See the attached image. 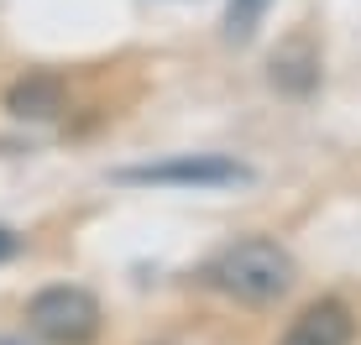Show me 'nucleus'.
<instances>
[{"label": "nucleus", "mask_w": 361, "mask_h": 345, "mask_svg": "<svg viewBox=\"0 0 361 345\" xmlns=\"http://www.w3.org/2000/svg\"><path fill=\"white\" fill-rule=\"evenodd\" d=\"M199 277H204L215 293L235 299V303L267 309V303H278L283 293L293 288L298 267H293V256L283 251L278 241H267V236H246V241L220 246V251L204 262V272H199Z\"/></svg>", "instance_id": "nucleus-1"}, {"label": "nucleus", "mask_w": 361, "mask_h": 345, "mask_svg": "<svg viewBox=\"0 0 361 345\" xmlns=\"http://www.w3.org/2000/svg\"><path fill=\"white\" fill-rule=\"evenodd\" d=\"M27 325H32V335L47 340V345H94L99 325H105V314H99V299H94L90 288L58 282V288L32 293Z\"/></svg>", "instance_id": "nucleus-2"}, {"label": "nucleus", "mask_w": 361, "mask_h": 345, "mask_svg": "<svg viewBox=\"0 0 361 345\" xmlns=\"http://www.w3.org/2000/svg\"><path fill=\"white\" fill-rule=\"evenodd\" d=\"M121 183H152V189H226V183H246L252 172L231 157H168V163H147V168H121Z\"/></svg>", "instance_id": "nucleus-3"}, {"label": "nucleus", "mask_w": 361, "mask_h": 345, "mask_svg": "<svg viewBox=\"0 0 361 345\" xmlns=\"http://www.w3.org/2000/svg\"><path fill=\"white\" fill-rule=\"evenodd\" d=\"M351 340H356V319L341 299L309 303L288 325V335H283V345H351Z\"/></svg>", "instance_id": "nucleus-4"}, {"label": "nucleus", "mask_w": 361, "mask_h": 345, "mask_svg": "<svg viewBox=\"0 0 361 345\" xmlns=\"http://www.w3.org/2000/svg\"><path fill=\"white\" fill-rule=\"evenodd\" d=\"M6 110L21 120H53L63 110V79L58 73H27V79H16L6 94Z\"/></svg>", "instance_id": "nucleus-5"}, {"label": "nucleus", "mask_w": 361, "mask_h": 345, "mask_svg": "<svg viewBox=\"0 0 361 345\" xmlns=\"http://www.w3.org/2000/svg\"><path fill=\"white\" fill-rule=\"evenodd\" d=\"M314 79H319V63H314V53H309L304 42H288L278 58H272V84H283V89L304 94Z\"/></svg>", "instance_id": "nucleus-6"}, {"label": "nucleus", "mask_w": 361, "mask_h": 345, "mask_svg": "<svg viewBox=\"0 0 361 345\" xmlns=\"http://www.w3.org/2000/svg\"><path fill=\"white\" fill-rule=\"evenodd\" d=\"M262 11H267V0H231V16H226L231 37H252L257 21H262Z\"/></svg>", "instance_id": "nucleus-7"}, {"label": "nucleus", "mask_w": 361, "mask_h": 345, "mask_svg": "<svg viewBox=\"0 0 361 345\" xmlns=\"http://www.w3.org/2000/svg\"><path fill=\"white\" fill-rule=\"evenodd\" d=\"M16 246H21V236H16V230H6V225H0V262H6V256H16Z\"/></svg>", "instance_id": "nucleus-8"}]
</instances>
